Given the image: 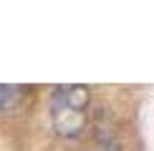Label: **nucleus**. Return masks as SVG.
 <instances>
[{
  "label": "nucleus",
  "instance_id": "nucleus-1",
  "mask_svg": "<svg viewBox=\"0 0 154 151\" xmlns=\"http://www.w3.org/2000/svg\"><path fill=\"white\" fill-rule=\"evenodd\" d=\"M88 118V88L58 86L51 98V121L61 136H79Z\"/></svg>",
  "mask_w": 154,
  "mask_h": 151
},
{
  "label": "nucleus",
  "instance_id": "nucleus-2",
  "mask_svg": "<svg viewBox=\"0 0 154 151\" xmlns=\"http://www.w3.org/2000/svg\"><path fill=\"white\" fill-rule=\"evenodd\" d=\"M20 93H23L20 86H0V108H10L13 103H18Z\"/></svg>",
  "mask_w": 154,
  "mask_h": 151
}]
</instances>
